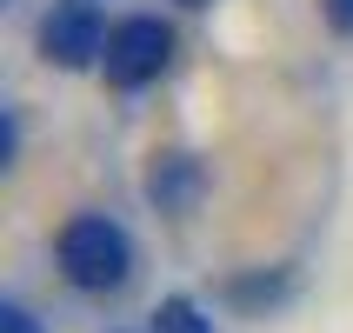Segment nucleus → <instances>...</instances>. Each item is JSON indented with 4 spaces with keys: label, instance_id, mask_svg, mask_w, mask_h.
I'll return each mask as SVG.
<instances>
[{
    "label": "nucleus",
    "instance_id": "nucleus-1",
    "mask_svg": "<svg viewBox=\"0 0 353 333\" xmlns=\"http://www.w3.org/2000/svg\"><path fill=\"white\" fill-rule=\"evenodd\" d=\"M60 274L80 294H114V287H127V274H134V240H127V227L107 220V214H74L60 227Z\"/></svg>",
    "mask_w": 353,
    "mask_h": 333
},
{
    "label": "nucleus",
    "instance_id": "nucleus-2",
    "mask_svg": "<svg viewBox=\"0 0 353 333\" xmlns=\"http://www.w3.org/2000/svg\"><path fill=\"white\" fill-rule=\"evenodd\" d=\"M174 60V27L154 14H127L107 34V54H100V74L114 80V87H147L160 80V67Z\"/></svg>",
    "mask_w": 353,
    "mask_h": 333
},
{
    "label": "nucleus",
    "instance_id": "nucleus-3",
    "mask_svg": "<svg viewBox=\"0 0 353 333\" xmlns=\"http://www.w3.org/2000/svg\"><path fill=\"white\" fill-rule=\"evenodd\" d=\"M107 20H100L94 0H60L54 14L40 20V54L54 60V67H67V74H80V67H94L100 54H107Z\"/></svg>",
    "mask_w": 353,
    "mask_h": 333
},
{
    "label": "nucleus",
    "instance_id": "nucleus-4",
    "mask_svg": "<svg viewBox=\"0 0 353 333\" xmlns=\"http://www.w3.org/2000/svg\"><path fill=\"white\" fill-rule=\"evenodd\" d=\"M200 187H207V174H200L194 154H160L154 174H147V200H154L160 214H187L200 200Z\"/></svg>",
    "mask_w": 353,
    "mask_h": 333
},
{
    "label": "nucleus",
    "instance_id": "nucleus-5",
    "mask_svg": "<svg viewBox=\"0 0 353 333\" xmlns=\"http://www.w3.org/2000/svg\"><path fill=\"white\" fill-rule=\"evenodd\" d=\"M154 327H160V333H214L207 320H200V307H194V300H167Z\"/></svg>",
    "mask_w": 353,
    "mask_h": 333
},
{
    "label": "nucleus",
    "instance_id": "nucleus-6",
    "mask_svg": "<svg viewBox=\"0 0 353 333\" xmlns=\"http://www.w3.org/2000/svg\"><path fill=\"white\" fill-rule=\"evenodd\" d=\"M280 294H287V280H240V287H234V300H254V307H260V300L274 307Z\"/></svg>",
    "mask_w": 353,
    "mask_h": 333
},
{
    "label": "nucleus",
    "instance_id": "nucleus-7",
    "mask_svg": "<svg viewBox=\"0 0 353 333\" xmlns=\"http://www.w3.org/2000/svg\"><path fill=\"white\" fill-rule=\"evenodd\" d=\"M0 333H40V320L27 314L20 300H7V307H0Z\"/></svg>",
    "mask_w": 353,
    "mask_h": 333
},
{
    "label": "nucleus",
    "instance_id": "nucleus-8",
    "mask_svg": "<svg viewBox=\"0 0 353 333\" xmlns=\"http://www.w3.org/2000/svg\"><path fill=\"white\" fill-rule=\"evenodd\" d=\"M320 7H327V27L340 40H353V0H320Z\"/></svg>",
    "mask_w": 353,
    "mask_h": 333
}]
</instances>
